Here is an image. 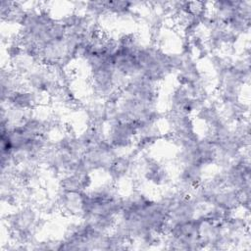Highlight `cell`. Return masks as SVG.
I'll use <instances>...</instances> for the list:
<instances>
[{
	"instance_id": "6da1fadb",
	"label": "cell",
	"mask_w": 251,
	"mask_h": 251,
	"mask_svg": "<svg viewBox=\"0 0 251 251\" xmlns=\"http://www.w3.org/2000/svg\"><path fill=\"white\" fill-rule=\"evenodd\" d=\"M141 75L158 83L173 72L171 55L156 45H140L136 52Z\"/></svg>"
},
{
	"instance_id": "7a4b0ae2",
	"label": "cell",
	"mask_w": 251,
	"mask_h": 251,
	"mask_svg": "<svg viewBox=\"0 0 251 251\" xmlns=\"http://www.w3.org/2000/svg\"><path fill=\"white\" fill-rule=\"evenodd\" d=\"M40 220L38 212L33 207L25 205L7 215L5 221L11 234L19 243H28L32 240Z\"/></svg>"
},
{
	"instance_id": "3957f363",
	"label": "cell",
	"mask_w": 251,
	"mask_h": 251,
	"mask_svg": "<svg viewBox=\"0 0 251 251\" xmlns=\"http://www.w3.org/2000/svg\"><path fill=\"white\" fill-rule=\"evenodd\" d=\"M136 134L137 125L135 122L113 121L109 123L105 138L119 151L130 148L136 140Z\"/></svg>"
},
{
	"instance_id": "277c9868",
	"label": "cell",
	"mask_w": 251,
	"mask_h": 251,
	"mask_svg": "<svg viewBox=\"0 0 251 251\" xmlns=\"http://www.w3.org/2000/svg\"><path fill=\"white\" fill-rule=\"evenodd\" d=\"M201 205L191 196L180 195L169 208V224H179L196 218Z\"/></svg>"
},
{
	"instance_id": "5b68a950",
	"label": "cell",
	"mask_w": 251,
	"mask_h": 251,
	"mask_svg": "<svg viewBox=\"0 0 251 251\" xmlns=\"http://www.w3.org/2000/svg\"><path fill=\"white\" fill-rule=\"evenodd\" d=\"M83 192L67 191L60 189L56 199L57 208L69 217H82Z\"/></svg>"
},
{
	"instance_id": "8992f818",
	"label": "cell",
	"mask_w": 251,
	"mask_h": 251,
	"mask_svg": "<svg viewBox=\"0 0 251 251\" xmlns=\"http://www.w3.org/2000/svg\"><path fill=\"white\" fill-rule=\"evenodd\" d=\"M144 177L155 185H165L170 181L168 171L156 160L146 158L142 164Z\"/></svg>"
},
{
	"instance_id": "52a82bcc",
	"label": "cell",
	"mask_w": 251,
	"mask_h": 251,
	"mask_svg": "<svg viewBox=\"0 0 251 251\" xmlns=\"http://www.w3.org/2000/svg\"><path fill=\"white\" fill-rule=\"evenodd\" d=\"M91 183L90 174L72 172L63 175L60 180V189L67 191H85Z\"/></svg>"
},
{
	"instance_id": "ba28073f",
	"label": "cell",
	"mask_w": 251,
	"mask_h": 251,
	"mask_svg": "<svg viewBox=\"0 0 251 251\" xmlns=\"http://www.w3.org/2000/svg\"><path fill=\"white\" fill-rule=\"evenodd\" d=\"M134 160L132 155H118L107 172L113 180H119L126 176L131 172Z\"/></svg>"
},
{
	"instance_id": "9c48e42d",
	"label": "cell",
	"mask_w": 251,
	"mask_h": 251,
	"mask_svg": "<svg viewBox=\"0 0 251 251\" xmlns=\"http://www.w3.org/2000/svg\"><path fill=\"white\" fill-rule=\"evenodd\" d=\"M26 9L19 2H1V20L7 24H18L20 25Z\"/></svg>"
}]
</instances>
